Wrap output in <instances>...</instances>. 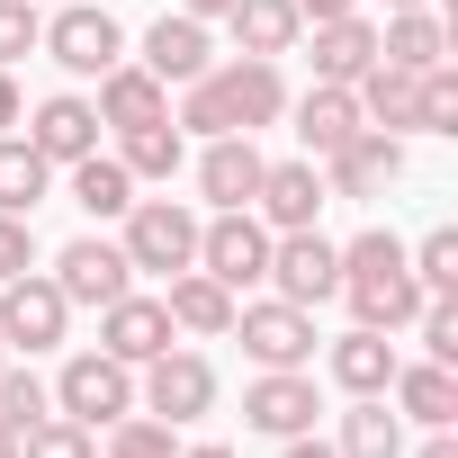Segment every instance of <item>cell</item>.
<instances>
[{"mask_svg": "<svg viewBox=\"0 0 458 458\" xmlns=\"http://www.w3.org/2000/svg\"><path fill=\"white\" fill-rule=\"evenodd\" d=\"M288 117V81H279V64H261V55H234V64H207L189 90H180V108H171V126L180 135H261V126H279Z\"/></svg>", "mask_w": 458, "mask_h": 458, "instance_id": "6da1fadb", "label": "cell"}, {"mask_svg": "<svg viewBox=\"0 0 458 458\" xmlns=\"http://www.w3.org/2000/svg\"><path fill=\"white\" fill-rule=\"evenodd\" d=\"M333 297H351V315L377 324V333H404L422 315V279L404 270V243L386 234V225H369V234L342 243V288Z\"/></svg>", "mask_w": 458, "mask_h": 458, "instance_id": "7a4b0ae2", "label": "cell"}, {"mask_svg": "<svg viewBox=\"0 0 458 458\" xmlns=\"http://www.w3.org/2000/svg\"><path fill=\"white\" fill-rule=\"evenodd\" d=\"M117 225H126L117 252H126L144 279H180V270H198V207H180V198H135Z\"/></svg>", "mask_w": 458, "mask_h": 458, "instance_id": "3957f363", "label": "cell"}, {"mask_svg": "<svg viewBox=\"0 0 458 458\" xmlns=\"http://www.w3.org/2000/svg\"><path fill=\"white\" fill-rule=\"evenodd\" d=\"M198 270L216 279V288H261V270H270V225L252 216V207H216V216H198Z\"/></svg>", "mask_w": 458, "mask_h": 458, "instance_id": "277c9868", "label": "cell"}, {"mask_svg": "<svg viewBox=\"0 0 458 458\" xmlns=\"http://www.w3.org/2000/svg\"><path fill=\"white\" fill-rule=\"evenodd\" d=\"M135 413H153V422H198V413H216V369L198 360V351H162V360H144L135 369Z\"/></svg>", "mask_w": 458, "mask_h": 458, "instance_id": "5b68a950", "label": "cell"}, {"mask_svg": "<svg viewBox=\"0 0 458 458\" xmlns=\"http://www.w3.org/2000/svg\"><path fill=\"white\" fill-rule=\"evenodd\" d=\"M234 333L252 351V369H315V306H288V297H252L234 306Z\"/></svg>", "mask_w": 458, "mask_h": 458, "instance_id": "8992f818", "label": "cell"}, {"mask_svg": "<svg viewBox=\"0 0 458 458\" xmlns=\"http://www.w3.org/2000/svg\"><path fill=\"white\" fill-rule=\"evenodd\" d=\"M55 413H72V422L108 431L117 413H135V369H126V360H108V351H72V360H64V377H55Z\"/></svg>", "mask_w": 458, "mask_h": 458, "instance_id": "52a82bcc", "label": "cell"}, {"mask_svg": "<svg viewBox=\"0 0 458 458\" xmlns=\"http://www.w3.org/2000/svg\"><path fill=\"white\" fill-rule=\"evenodd\" d=\"M46 55H55L72 81H99L108 64H126V28L108 19V0H72V10L46 19Z\"/></svg>", "mask_w": 458, "mask_h": 458, "instance_id": "ba28073f", "label": "cell"}, {"mask_svg": "<svg viewBox=\"0 0 458 458\" xmlns=\"http://www.w3.org/2000/svg\"><path fill=\"white\" fill-rule=\"evenodd\" d=\"M270 297H288V306H324L333 288H342V243H324L315 225H297V234H270Z\"/></svg>", "mask_w": 458, "mask_h": 458, "instance_id": "9c48e42d", "label": "cell"}, {"mask_svg": "<svg viewBox=\"0 0 458 458\" xmlns=\"http://www.w3.org/2000/svg\"><path fill=\"white\" fill-rule=\"evenodd\" d=\"M46 279L64 288V306H117V297L135 288V261L117 252V234H72Z\"/></svg>", "mask_w": 458, "mask_h": 458, "instance_id": "30bf717a", "label": "cell"}, {"mask_svg": "<svg viewBox=\"0 0 458 458\" xmlns=\"http://www.w3.org/2000/svg\"><path fill=\"white\" fill-rule=\"evenodd\" d=\"M64 324H72V306H64V288L46 279V270H19V279H0V342L10 351H55L64 342Z\"/></svg>", "mask_w": 458, "mask_h": 458, "instance_id": "8fae6325", "label": "cell"}, {"mask_svg": "<svg viewBox=\"0 0 458 458\" xmlns=\"http://www.w3.org/2000/svg\"><path fill=\"white\" fill-rule=\"evenodd\" d=\"M162 90H189L207 64H216V37H207V19H189V10H162L153 28H144V55H135Z\"/></svg>", "mask_w": 458, "mask_h": 458, "instance_id": "7c38bea8", "label": "cell"}, {"mask_svg": "<svg viewBox=\"0 0 458 458\" xmlns=\"http://www.w3.org/2000/svg\"><path fill=\"white\" fill-rule=\"evenodd\" d=\"M395 180H404V135L360 126L342 153H324V189H333V198H386Z\"/></svg>", "mask_w": 458, "mask_h": 458, "instance_id": "4fadbf2b", "label": "cell"}, {"mask_svg": "<svg viewBox=\"0 0 458 458\" xmlns=\"http://www.w3.org/2000/svg\"><path fill=\"white\" fill-rule=\"evenodd\" d=\"M315 413H324V395H315V377H306V369H261V377L243 386V422H252V431H270V440L315 431Z\"/></svg>", "mask_w": 458, "mask_h": 458, "instance_id": "5bb4252c", "label": "cell"}, {"mask_svg": "<svg viewBox=\"0 0 458 458\" xmlns=\"http://www.w3.org/2000/svg\"><path fill=\"white\" fill-rule=\"evenodd\" d=\"M333 189H324V162H270L261 171V189H252V216L270 225V234H297V225H315V207H324Z\"/></svg>", "mask_w": 458, "mask_h": 458, "instance_id": "9a60e30c", "label": "cell"}, {"mask_svg": "<svg viewBox=\"0 0 458 458\" xmlns=\"http://www.w3.org/2000/svg\"><path fill=\"white\" fill-rule=\"evenodd\" d=\"M180 333H171V315H162V297H117V306H99V351L108 360H126V369H144V360H162Z\"/></svg>", "mask_w": 458, "mask_h": 458, "instance_id": "2e32d148", "label": "cell"}, {"mask_svg": "<svg viewBox=\"0 0 458 458\" xmlns=\"http://www.w3.org/2000/svg\"><path fill=\"white\" fill-rule=\"evenodd\" d=\"M261 171H270V153H261L252 135H207V144H198V198H207V207H252Z\"/></svg>", "mask_w": 458, "mask_h": 458, "instance_id": "e0dca14e", "label": "cell"}, {"mask_svg": "<svg viewBox=\"0 0 458 458\" xmlns=\"http://www.w3.org/2000/svg\"><path fill=\"white\" fill-rule=\"evenodd\" d=\"M19 126H28V144H37L55 171L81 162V153H99V108H90L81 90H55V99H46L37 117H19Z\"/></svg>", "mask_w": 458, "mask_h": 458, "instance_id": "ac0fdd59", "label": "cell"}, {"mask_svg": "<svg viewBox=\"0 0 458 458\" xmlns=\"http://www.w3.org/2000/svg\"><path fill=\"white\" fill-rule=\"evenodd\" d=\"M386 404H395L404 422H422V431H449V422H458V369H440V360H395Z\"/></svg>", "mask_w": 458, "mask_h": 458, "instance_id": "d6986e66", "label": "cell"}, {"mask_svg": "<svg viewBox=\"0 0 458 458\" xmlns=\"http://www.w3.org/2000/svg\"><path fill=\"white\" fill-rule=\"evenodd\" d=\"M234 288H216L207 270H180L171 288H162V315H171V333H189V342H225L234 333Z\"/></svg>", "mask_w": 458, "mask_h": 458, "instance_id": "ffe728a7", "label": "cell"}, {"mask_svg": "<svg viewBox=\"0 0 458 458\" xmlns=\"http://www.w3.org/2000/svg\"><path fill=\"white\" fill-rule=\"evenodd\" d=\"M288 117H297V144H306V162H324V153H342L369 117H360V99L342 90V81H315L306 99H288Z\"/></svg>", "mask_w": 458, "mask_h": 458, "instance_id": "44dd1931", "label": "cell"}, {"mask_svg": "<svg viewBox=\"0 0 458 458\" xmlns=\"http://www.w3.org/2000/svg\"><path fill=\"white\" fill-rule=\"evenodd\" d=\"M90 108H99V126H117V135H126V126L171 117V90H162V81L126 55V64H108V72H99V99H90Z\"/></svg>", "mask_w": 458, "mask_h": 458, "instance_id": "7402d4cb", "label": "cell"}, {"mask_svg": "<svg viewBox=\"0 0 458 458\" xmlns=\"http://www.w3.org/2000/svg\"><path fill=\"white\" fill-rule=\"evenodd\" d=\"M324 369H333L342 395H386V377H395V342H386L377 324H351V333H333Z\"/></svg>", "mask_w": 458, "mask_h": 458, "instance_id": "603a6c76", "label": "cell"}, {"mask_svg": "<svg viewBox=\"0 0 458 458\" xmlns=\"http://www.w3.org/2000/svg\"><path fill=\"white\" fill-rule=\"evenodd\" d=\"M377 64V19L369 10H351V19H315V81H360Z\"/></svg>", "mask_w": 458, "mask_h": 458, "instance_id": "cb8c5ba5", "label": "cell"}, {"mask_svg": "<svg viewBox=\"0 0 458 458\" xmlns=\"http://www.w3.org/2000/svg\"><path fill=\"white\" fill-rule=\"evenodd\" d=\"M225 28H234V46H243V55H261V64H279V55H297V46H306L297 0H234V10H225Z\"/></svg>", "mask_w": 458, "mask_h": 458, "instance_id": "d4e9b609", "label": "cell"}, {"mask_svg": "<svg viewBox=\"0 0 458 458\" xmlns=\"http://www.w3.org/2000/svg\"><path fill=\"white\" fill-rule=\"evenodd\" d=\"M351 99H360V117H369L377 135H422V99H413V72H395V64H369V72L351 81Z\"/></svg>", "mask_w": 458, "mask_h": 458, "instance_id": "484cf974", "label": "cell"}, {"mask_svg": "<svg viewBox=\"0 0 458 458\" xmlns=\"http://www.w3.org/2000/svg\"><path fill=\"white\" fill-rule=\"evenodd\" d=\"M377 64H395V72H431V64H449V28H440L431 10H386V28H377Z\"/></svg>", "mask_w": 458, "mask_h": 458, "instance_id": "4316f807", "label": "cell"}, {"mask_svg": "<svg viewBox=\"0 0 458 458\" xmlns=\"http://www.w3.org/2000/svg\"><path fill=\"white\" fill-rule=\"evenodd\" d=\"M64 180H72V207H81L90 225H117V216L135 207V180H126L117 153H81V162H64Z\"/></svg>", "mask_w": 458, "mask_h": 458, "instance_id": "83f0119b", "label": "cell"}, {"mask_svg": "<svg viewBox=\"0 0 458 458\" xmlns=\"http://www.w3.org/2000/svg\"><path fill=\"white\" fill-rule=\"evenodd\" d=\"M333 458H404V413H386V395H351Z\"/></svg>", "mask_w": 458, "mask_h": 458, "instance_id": "f1b7e54d", "label": "cell"}, {"mask_svg": "<svg viewBox=\"0 0 458 458\" xmlns=\"http://www.w3.org/2000/svg\"><path fill=\"white\" fill-rule=\"evenodd\" d=\"M46 189H55V162L28 135H0V216H37Z\"/></svg>", "mask_w": 458, "mask_h": 458, "instance_id": "f546056e", "label": "cell"}, {"mask_svg": "<svg viewBox=\"0 0 458 458\" xmlns=\"http://www.w3.org/2000/svg\"><path fill=\"white\" fill-rule=\"evenodd\" d=\"M117 162H126V180H180V162H189V135H180L171 117H153V126H126V135H117Z\"/></svg>", "mask_w": 458, "mask_h": 458, "instance_id": "4dcf8cb0", "label": "cell"}, {"mask_svg": "<svg viewBox=\"0 0 458 458\" xmlns=\"http://www.w3.org/2000/svg\"><path fill=\"white\" fill-rule=\"evenodd\" d=\"M19 458H99V431L72 422V413H46V422L19 431Z\"/></svg>", "mask_w": 458, "mask_h": 458, "instance_id": "1f68e13d", "label": "cell"}, {"mask_svg": "<svg viewBox=\"0 0 458 458\" xmlns=\"http://www.w3.org/2000/svg\"><path fill=\"white\" fill-rule=\"evenodd\" d=\"M404 270L422 279V297H458V234H449V225H431V234L404 252Z\"/></svg>", "mask_w": 458, "mask_h": 458, "instance_id": "d6a6232c", "label": "cell"}, {"mask_svg": "<svg viewBox=\"0 0 458 458\" xmlns=\"http://www.w3.org/2000/svg\"><path fill=\"white\" fill-rule=\"evenodd\" d=\"M46 413H55V386H46L37 369H19V360H10V369H0V422L28 431V422H46Z\"/></svg>", "mask_w": 458, "mask_h": 458, "instance_id": "836d02e7", "label": "cell"}, {"mask_svg": "<svg viewBox=\"0 0 458 458\" xmlns=\"http://www.w3.org/2000/svg\"><path fill=\"white\" fill-rule=\"evenodd\" d=\"M99 458H180V440H171V422H153V413H117Z\"/></svg>", "mask_w": 458, "mask_h": 458, "instance_id": "e575fe53", "label": "cell"}, {"mask_svg": "<svg viewBox=\"0 0 458 458\" xmlns=\"http://www.w3.org/2000/svg\"><path fill=\"white\" fill-rule=\"evenodd\" d=\"M413 99H422V135H458V72L449 64L413 72Z\"/></svg>", "mask_w": 458, "mask_h": 458, "instance_id": "d590c367", "label": "cell"}, {"mask_svg": "<svg viewBox=\"0 0 458 458\" xmlns=\"http://www.w3.org/2000/svg\"><path fill=\"white\" fill-rule=\"evenodd\" d=\"M46 46V19H37V0H0V64H19Z\"/></svg>", "mask_w": 458, "mask_h": 458, "instance_id": "8d00e7d4", "label": "cell"}, {"mask_svg": "<svg viewBox=\"0 0 458 458\" xmlns=\"http://www.w3.org/2000/svg\"><path fill=\"white\" fill-rule=\"evenodd\" d=\"M19 270H37V225L0 216V279H19Z\"/></svg>", "mask_w": 458, "mask_h": 458, "instance_id": "74e56055", "label": "cell"}, {"mask_svg": "<svg viewBox=\"0 0 458 458\" xmlns=\"http://www.w3.org/2000/svg\"><path fill=\"white\" fill-rule=\"evenodd\" d=\"M19 117H28V99H19V72L0 64V135H19Z\"/></svg>", "mask_w": 458, "mask_h": 458, "instance_id": "f35d334b", "label": "cell"}, {"mask_svg": "<svg viewBox=\"0 0 458 458\" xmlns=\"http://www.w3.org/2000/svg\"><path fill=\"white\" fill-rule=\"evenodd\" d=\"M351 10H360V0H297V19H306V28H315V19H351Z\"/></svg>", "mask_w": 458, "mask_h": 458, "instance_id": "ab89813d", "label": "cell"}, {"mask_svg": "<svg viewBox=\"0 0 458 458\" xmlns=\"http://www.w3.org/2000/svg\"><path fill=\"white\" fill-rule=\"evenodd\" d=\"M279 458H333V440H315V431H297V440H279Z\"/></svg>", "mask_w": 458, "mask_h": 458, "instance_id": "60d3db41", "label": "cell"}, {"mask_svg": "<svg viewBox=\"0 0 458 458\" xmlns=\"http://www.w3.org/2000/svg\"><path fill=\"white\" fill-rule=\"evenodd\" d=\"M413 458H458V440H449V431H422V449H413Z\"/></svg>", "mask_w": 458, "mask_h": 458, "instance_id": "b9f144b4", "label": "cell"}, {"mask_svg": "<svg viewBox=\"0 0 458 458\" xmlns=\"http://www.w3.org/2000/svg\"><path fill=\"white\" fill-rule=\"evenodd\" d=\"M180 10H189V19H225V10H234V0H180Z\"/></svg>", "mask_w": 458, "mask_h": 458, "instance_id": "7bdbcfd3", "label": "cell"}, {"mask_svg": "<svg viewBox=\"0 0 458 458\" xmlns=\"http://www.w3.org/2000/svg\"><path fill=\"white\" fill-rule=\"evenodd\" d=\"M180 458H234V449H225V440H189Z\"/></svg>", "mask_w": 458, "mask_h": 458, "instance_id": "ee69618b", "label": "cell"}, {"mask_svg": "<svg viewBox=\"0 0 458 458\" xmlns=\"http://www.w3.org/2000/svg\"><path fill=\"white\" fill-rule=\"evenodd\" d=\"M0 458H19V431H10V422H0Z\"/></svg>", "mask_w": 458, "mask_h": 458, "instance_id": "f6af8a7d", "label": "cell"}, {"mask_svg": "<svg viewBox=\"0 0 458 458\" xmlns=\"http://www.w3.org/2000/svg\"><path fill=\"white\" fill-rule=\"evenodd\" d=\"M386 10H422V0H386Z\"/></svg>", "mask_w": 458, "mask_h": 458, "instance_id": "bcb514c9", "label": "cell"}, {"mask_svg": "<svg viewBox=\"0 0 458 458\" xmlns=\"http://www.w3.org/2000/svg\"><path fill=\"white\" fill-rule=\"evenodd\" d=\"M10 360H19V351H10V342H0V369H10Z\"/></svg>", "mask_w": 458, "mask_h": 458, "instance_id": "7dc6e473", "label": "cell"}]
</instances>
